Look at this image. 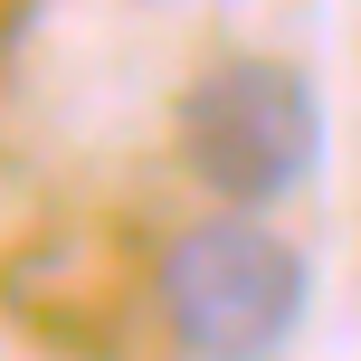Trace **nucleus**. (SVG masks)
Instances as JSON below:
<instances>
[{
  "mask_svg": "<svg viewBox=\"0 0 361 361\" xmlns=\"http://www.w3.org/2000/svg\"><path fill=\"white\" fill-rule=\"evenodd\" d=\"M162 333L180 343V361H276L305 324V247L276 238L267 219L228 209V219H200L162 247Z\"/></svg>",
  "mask_w": 361,
  "mask_h": 361,
  "instance_id": "obj_1",
  "label": "nucleus"
},
{
  "mask_svg": "<svg viewBox=\"0 0 361 361\" xmlns=\"http://www.w3.org/2000/svg\"><path fill=\"white\" fill-rule=\"evenodd\" d=\"M171 133H180L190 180L219 209H276L324 162V95L286 57H219L190 76Z\"/></svg>",
  "mask_w": 361,
  "mask_h": 361,
  "instance_id": "obj_2",
  "label": "nucleus"
}]
</instances>
